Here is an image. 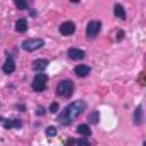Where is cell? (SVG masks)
I'll return each mask as SVG.
<instances>
[{
	"mask_svg": "<svg viewBox=\"0 0 146 146\" xmlns=\"http://www.w3.org/2000/svg\"><path fill=\"white\" fill-rule=\"evenodd\" d=\"M28 29V21L26 19H17L16 21V31L17 33H24Z\"/></svg>",
	"mask_w": 146,
	"mask_h": 146,
	"instance_id": "cell-13",
	"label": "cell"
},
{
	"mask_svg": "<svg viewBox=\"0 0 146 146\" xmlns=\"http://www.w3.org/2000/svg\"><path fill=\"white\" fill-rule=\"evenodd\" d=\"M67 55H69V58H72V60H83V58L86 57L84 50H79V48H69Z\"/></svg>",
	"mask_w": 146,
	"mask_h": 146,
	"instance_id": "cell-8",
	"label": "cell"
},
{
	"mask_svg": "<svg viewBox=\"0 0 146 146\" xmlns=\"http://www.w3.org/2000/svg\"><path fill=\"white\" fill-rule=\"evenodd\" d=\"M132 122L136 124V125H141L143 124V107L139 105L136 110H134V115H132Z\"/></svg>",
	"mask_w": 146,
	"mask_h": 146,
	"instance_id": "cell-11",
	"label": "cell"
},
{
	"mask_svg": "<svg viewBox=\"0 0 146 146\" xmlns=\"http://www.w3.org/2000/svg\"><path fill=\"white\" fill-rule=\"evenodd\" d=\"M4 122V127L5 129H11V127H16V129H21L23 127V124H21V120H17V119H14V120H9V119H0Z\"/></svg>",
	"mask_w": 146,
	"mask_h": 146,
	"instance_id": "cell-10",
	"label": "cell"
},
{
	"mask_svg": "<svg viewBox=\"0 0 146 146\" xmlns=\"http://www.w3.org/2000/svg\"><path fill=\"white\" fill-rule=\"evenodd\" d=\"M67 146H72V144H76V139H67V143H65Z\"/></svg>",
	"mask_w": 146,
	"mask_h": 146,
	"instance_id": "cell-21",
	"label": "cell"
},
{
	"mask_svg": "<svg viewBox=\"0 0 146 146\" xmlns=\"http://www.w3.org/2000/svg\"><path fill=\"white\" fill-rule=\"evenodd\" d=\"M45 132H46V136H48V137H52V136H55V134H57V129H55L53 125H50V127H46V131H45Z\"/></svg>",
	"mask_w": 146,
	"mask_h": 146,
	"instance_id": "cell-19",
	"label": "cell"
},
{
	"mask_svg": "<svg viewBox=\"0 0 146 146\" xmlns=\"http://www.w3.org/2000/svg\"><path fill=\"white\" fill-rule=\"evenodd\" d=\"M33 70L35 72H40L41 74V70H45L46 67H48V60L46 58H36V60H33Z\"/></svg>",
	"mask_w": 146,
	"mask_h": 146,
	"instance_id": "cell-7",
	"label": "cell"
},
{
	"mask_svg": "<svg viewBox=\"0 0 146 146\" xmlns=\"http://www.w3.org/2000/svg\"><path fill=\"white\" fill-rule=\"evenodd\" d=\"M36 14H38L36 11H29V16H33V17H36Z\"/></svg>",
	"mask_w": 146,
	"mask_h": 146,
	"instance_id": "cell-23",
	"label": "cell"
},
{
	"mask_svg": "<svg viewBox=\"0 0 146 146\" xmlns=\"http://www.w3.org/2000/svg\"><path fill=\"white\" fill-rule=\"evenodd\" d=\"M36 113H38V115H43V113H45V110H43L41 107H38V110H36Z\"/></svg>",
	"mask_w": 146,
	"mask_h": 146,
	"instance_id": "cell-22",
	"label": "cell"
},
{
	"mask_svg": "<svg viewBox=\"0 0 146 146\" xmlns=\"http://www.w3.org/2000/svg\"><path fill=\"white\" fill-rule=\"evenodd\" d=\"M72 93H74V83L70 79H64L57 84V96H62V98H70Z\"/></svg>",
	"mask_w": 146,
	"mask_h": 146,
	"instance_id": "cell-2",
	"label": "cell"
},
{
	"mask_svg": "<svg viewBox=\"0 0 146 146\" xmlns=\"http://www.w3.org/2000/svg\"><path fill=\"white\" fill-rule=\"evenodd\" d=\"M88 122H90V124H98V122H100V112H98V110H93V112L88 115Z\"/></svg>",
	"mask_w": 146,
	"mask_h": 146,
	"instance_id": "cell-16",
	"label": "cell"
},
{
	"mask_svg": "<svg viewBox=\"0 0 146 146\" xmlns=\"http://www.w3.org/2000/svg\"><path fill=\"white\" fill-rule=\"evenodd\" d=\"M16 7L21 9V11H24V9H29V4L28 2H23V0H16Z\"/></svg>",
	"mask_w": 146,
	"mask_h": 146,
	"instance_id": "cell-17",
	"label": "cell"
},
{
	"mask_svg": "<svg viewBox=\"0 0 146 146\" xmlns=\"http://www.w3.org/2000/svg\"><path fill=\"white\" fill-rule=\"evenodd\" d=\"M43 45H45L43 40H40V38H31V40L23 41V43H21V48L26 50V52H35V50H40Z\"/></svg>",
	"mask_w": 146,
	"mask_h": 146,
	"instance_id": "cell-3",
	"label": "cell"
},
{
	"mask_svg": "<svg viewBox=\"0 0 146 146\" xmlns=\"http://www.w3.org/2000/svg\"><path fill=\"white\" fill-rule=\"evenodd\" d=\"M74 31H76V24L72 23V21H67V23H62L60 24V35H64V36L74 35Z\"/></svg>",
	"mask_w": 146,
	"mask_h": 146,
	"instance_id": "cell-6",
	"label": "cell"
},
{
	"mask_svg": "<svg viewBox=\"0 0 146 146\" xmlns=\"http://www.w3.org/2000/svg\"><path fill=\"white\" fill-rule=\"evenodd\" d=\"M74 72H76V76H78V78H86L90 72H91V69H90L88 65L81 64V65H78V67L74 69Z\"/></svg>",
	"mask_w": 146,
	"mask_h": 146,
	"instance_id": "cell-9",
	"label": "cell"
},
{
	"mask_svg": "<svg viewBox=\"0 0 146 146\" xmlns=\"http://www.w3.org/2000/svg\"><path fill=\"white\" fill-rule=\"evenodd\" d=\"M113 12H115V16H117V17L125 19V11H124V7H122L120 4H115V5H113Z\"/></svg>",
	"mask_w": 146,
	"mask_h": 146,
	"instance_id": "cell-15",
	"label": "cell"
},
{
	"mask_svg": "<svg viewBox=\"0 0 146 146\" xmlns=\"http://www.w3.org/2000/svg\"><path fill=\"white\" fill-rule=\"evenodd\" d=\"M4 72H5V74H12V72H14V69H16V64H14V58L12 57H9L7 60H5V64H4Z\"/></svg>",
	"mask_w": 146,
	"mask_h": 146,
	"instance_id": "cell-12",
	"label": "cell"
},
{
	"mask_svg": "<svg viewBox=\"0 0 146 146\" xmlns=\"http://www.w3.org/2000/svg\"><path fill=\"white\" fill-rule=\"evenodd\" d=\"M86 110V103L83 102V100H78V102H72V103H69L65 108H64V112L62 113H58L57 115V120L60 122V124H64V125H69V124H72L74 122L83 112Z\"/></svg>",
	"mask_w": 146,
	"mask_h": 146,
	"instance_id": "cell-1",
	"label": "cell"
},
{
	"mask_svg": "<svg viewBox=\"0 0 146 146\" xmlns=\"http://www.w3.org/2000/svg\"><path fill=\"white\" fill-rule=\"evenodd\" d=\"M57 112H58V103L53 102V103L50 105V113H57Z\"/></svg>",
	"mask_w": 146,
	"mask_h": 146,
	"instance_id": "cell-20",
	"label": "cell"
},
{
	"mask_svg": "<svg viewBox=\"0 0 146 146\" xmlns=\"http://www.w3.org/2000/svg\"><path fill=\"white\" fill-rule=\"evenodd\" d=\"M76 144L78 146H90V139L88 137H79V139H76Z\"/></svg>",
	"mask_w": 146,
	"mask_h": 146,
	"instance_id": "cell-18",
	"label": "cell"
},
{
	"mask_svg": "<svg viewBox=\"0 0 146 146\" xmlns=\"http://www.w3.org/2000/svg\"><path fill=\"white\" fill-rule=\"evenodd\" d=\"M78 132H79L81 136L88 137V136H91V127H90L88 124H81V125H78Z\"/></svg>",
	"mask_w": 146,
	"mask_h": 146,
	"instance_id": "cell-14",
	"label": "cell"
},
{
	"mask_svg": "<svg viewBox=\"0 0 146 146\" xmlns=\"http://www.w3.org/2000/svg\"><path fill=\"white\" fill-rule=\"evenodd\" d=\"M46 83H48L46 74H36L35 79H33L31 88H33L35 91H45V90H46Z\"/></svg>",
	"mask_w": 146,
	"mask_h": 146,
	"instance_id": "cell-4",
	"label": "cell"
},
{
	"mask_svg": "<svg viewBox=\"0 0 146 146\" xmlns=\"http://www.w3.org/2000/svg\"><path fill=\"white\" fill-rule=\"evenodd\" d=\"M100 31H102V23H100V21H91V23H88V28H86V36H88V38L98 36Z\"/></svg>",
	"mask_w": 146,
	"mask_h": 146,
	"instance_id": "cell-5",
	"label": "cell"
}]
</instances>
